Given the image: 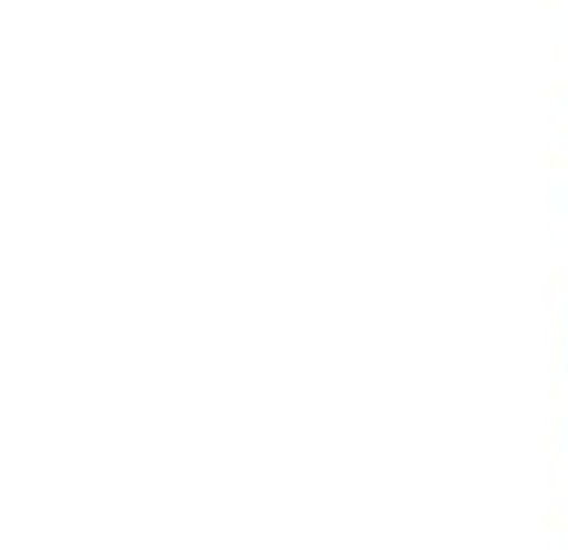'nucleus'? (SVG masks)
Masks as SVG:
<instances>
[]
</instances>
